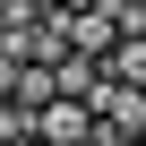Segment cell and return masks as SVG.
<instances>
[{"mask_svg": "<svg viewBox=\"0 0 146 146\" xmlns=\"http://www.w3.org/2000/svg\"><path fill=\"white\" fill-rule=\"evenodd\" d=\"M86 112H95V129H112V137H129V146L146 137V95H137V86H112V78H103Z\"/></svg>", "mask_w": 146, "mask_h": 146, "instance_id": "6da1fadb", "label": "cell"}, {"mask_svg": "<svg viewBox=\"0 0 146 146\" xmlns=\"http://www.w3.org/2000/svg\"><path fill=\"white\" fill-rule=\"evenodd\" d=\"M103 78H112V86H137V95H146V35H120V52L103 60Z\"/></svg>", "mask_w": 146, "mask_h": 146, "instance_id": "7a4b0ae2", "label": "cell"}, {"mask_svg": "<svg viewBox=\"0 0 146 146\" xmlns=\"http://www.w3.org/2000/svg\"><path fill=\"white\" fill-rule=\"evenodd\" d=\"M137 146H146V137H137Z\"/></svg>", "mask_w": 146, "mask_h": 146, "instance_id": "3957f363", "label": "cell"}]
</instances>
